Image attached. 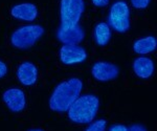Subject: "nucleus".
Returning a JSON list of instances; mask_svg holds the SVG:
<instances>
[{
	"mask_svg": "<svg viewBox=\"0 0 157 131\" xmlns=\"http://www.w3.org/2000/svg\"><path fill=\"white\" fill-rule=\"evenodd\" d=\"M82 88L83 83L78 78H71L60 83L49 99L50 109L56 112L67 111L72 103L80 97Z\"/></svg>",
	"mask_w": 157,
	"mask_h": 131,
	"instance_id": "1",
	"label": "nucleus"
},
{
	"mask_svg": "<svg viewBox=\"0 0 157 131\" xmlns=\"http://www.w3.org/2000/svg\"><path fill=\"white\" fill-rule=\"evenodd\" d=\"M100 101L93 94L78 97L67 110L68 118L77 124H89L97 117Z\"/></svg>",
	"mask_w": 157,
	"mask_h": 131,
	"instance_id": "2",
	"label": "nucleus"
},
{
	"mask_svg": "<svg viewBox=\"0 0 157 131\" xmlns=\"http://www.w3.org/2000/svg\"><path fill=\"white\" fill-rule=\"evenodd\" d=\"M44 35V29L41 25H24L16 29L11 36V43L19 49H27L34 46Z\"/></svg>",
	"mask_w": 157,
	"mask_h": 131,
	"instance_id": "3",
	"label": "nucleus"
},
{
	"mask_svg": "<svg viewBox=\"0 0 157 131\" xmlns=\"http://www.w3.org/2000/svg\"><path fill=\"white\" fill-rule=\"evenodd\" d=\"M84 10V0H61V27L68 29L78 25Z\"/></svg>",
	"mask_w": 157,
	"mask_h": 131,
	"instance_id": "4",
	"label": "nucleus"
},
{
	"mask_svg": "<svg viewBox=\"0 0 157 131\" xmlns=\"http://www.w3.org/2000/svg\"><path fill=\"white\" fill-rule=\"evenodd\" d=\"M108 22L118 33H126L130 29V9L125 1L113 3L109 12Z\"/></svg>",
	"mask_w": 157,
	"mask_h": 131,
	"instance_id": "5",
	"label": "nucleus"
},
{
	"mask_svg": "<svg viewBox=\"0 0 157 131\" xmlns=\"http://www.w3.org/2000/svg\"><path fill=\"white\" fill-rule=\"evenodd\" d=\"M60 60L65 65H73L82 63L87 59V52L78 45L64 44L60 49Z\"/></svg>",
	"mask_w": 157,
	"mask_h": 131,
	"instance_id": "6",
	"label": "nucleus"
},
{
	"mask_svg": "<svg viewBox=\"0 0 157 131\" xmlns=\"http://www.w3.org/2000/svg\"><path fill=\"white\" fill-rule=\"evenodd\" d=\"M91 74L98 81L108 82L117 78L120 74V68L110 62H98L91 68Z\"/></svg>",
	"mask_w": 157,
	"mask_h": 131,
	"instance_id": "7",
	"label": "nucleus"
},
{
	"mask_svg": "<svg viewBox=\"0 0 157 131\" xmlns=\"http://www.w3.org/2000/svg\"><path fill=\"white\" fill-rule=\"evenodd\" d=\"M7 108L13 112H20L25 107V94L19 88H10L2 95Z\"/></svg>",
	"mask_w": 157,
	"mask_h": 131,
	"instance_id": "8",
	"label": "nucleus"
},
{
	"mask_svg": "<svg viewBox=\"0 0 157 131\" xmlns=\"http://www.w3.org/2000/svg\"><path fill=\"white\" fill-rule=\"evenodd\" d=\"M57 37L64 44L70 45H78L83 41L85 37V33L80 25H75L68 29H62L60 27L57 32Z\"/></svg>",
	"mask_w": 157,
	"mask_h": 131,
	"instance_id": "9",
	"label": "nucleus"
},
{
	"mask_svg": "<svg viewBox=\"0 0 157 131\" xmlns=\"http://www.w3.org/2000/svg\"><path fill=\"white\" fill-rule=\"evenodd\" d=\"M17 78L25 86L34 85L38 79V69L32 62H23L17 70Z\"/></svg>",
	"mask_w": 157,
	"mask_h": 131,
	"instance_id": "10",
	"label": "nucleus"
},
{
	"mask_svg": "<svg viewBox=\"0 0 157 131\" xmlns=\"http://www.w3.org/2000/svg\"><path fill=\"white\" fill-rule=\"evenodd\" d=\"M11 15L14 18L23 20V21H34L38 16V9L33 3L17 4L11 10Z\"/></svg>",
	"mask_w": 157,
	"mask_h": 131,
	"instance_id": "11",
	"label": "nucleus"
},
{
	"mask_svg": "<svg viewBox=\"0 0 157 131\" xmlns=\"http://www.w3.org/2000/svg\"><path fill=\"white\" fill-rule=\"evenodd\" d=\"M154 62L150 58L139 57L134 60L133 70L135 75L140 79H149L154 72Z\"/></svg>",
	"mask_w": 157,
	"mask_h": 131,
	"instance_id": "12",
	"label": "nucleus"
},
{
	"mask_svg": "<svg viewBox=\"0 0 157 131\" xmlns=\"http://www.w3.org/2000/svg\"><path fill=\"white\" fill-rule=\"evenodd\" d=\"M156 39L153 36H148L137 40L133 44V50L138 55H147L156 49Z\"/></svg>",
	"mask_w": 157,
	"mask_h": 131,
	"instance_id": "13",
	"label": "nucleus"
},
{
	"mask_svg": "<svg viewBox=\"0 0 157 131\" xmlns=\"http://www.w3.org/2000/svg\"><path fill=\"white\" fill-rule=\"evenodd\" d=\"M94 39L98 45L105 46L109 43L111 39V29L108 23L101 22L94 29Z\"/></svg>",
	"mask_w": 157,
	"mask_h": 131,
	"instance_id": "14",
	"label": "nucleus"
},
{
	"mask_svg": "<svg viewBox=\"0 0 157 131\" xmlns=\"http://www.w3.org/2000/svg\"><path fill=\"white\" fill-rule=\"evenodd\" d=\"M106 126H107V122L105 120H98L94 123H91L85 131H105Z\"/></svg>",
	"mask_w": 157,
	"mask_h": 131,
	"instance_id": "15",
	"label": "nucleus"
},
{
	"mask_svg": "<svg viewBox=\"0 0 157 131\" xmlns=\"http://www.w3.org/2000/svg\"><path fill=\"white\" fill-rule=\"evenodd\" d=\"M151 0H131V4L135 7V9H146L147 6L150 4Z\"/></svg>",
	"mask_w": 157,
	"mask_h": 131,
	"instance_id": "16",
	"label": "nucleus"
},
{
	"mask_svg": "<svg viewBox=\"0 0 157 131\" xmlns=\"http://www.w3.org/2000/svg\"><path fill=\"white\" fill-rule=\"evenodd\" d=\"M92 3L98 7H105L109 4V0H92Z\"/></svg>",
	"mask_w": 157,
	"mask_h": 131,
	"instance_id": "17",
	"label": "nucleus"
},
{
	"mask_svg": "<svg viewBox=\"0 0 157 131\" xmlns=\"http://www.w3.org/2000/svg\"><path fill=\"white\" fill-rule=\"evenodd\" d=\"M109 131H128V128L126 127L125 125H120V124H116L113 125L110 127Z\"/></svg>",
	"mask_w": 157,
	"mask_h": 131,
	"instance_id": "18",
	"label": "nucleus"
},
{
	"mask_svg": "<svg viewBox=\"0 0 157 131\" xmlns=\"http://www.w3.org/2000/svg\"><path fill=\"white\" fill-rule=\"evenodd\" d=\"M128 131H148V130H147V128L144 127L143 125L135 124V125L131 126V127L128 129Z\"/></svg>",
	"mask_w": 157,
	"mask_h": 131,
	"instance_id": "19",
	"label": "nucleus"
},
{
	"mask_svg": "<svg viewBox=\"0 0 157 131\" xmlns=\"http://www.w3.org/2000/svg\"><path fill=\"white\" fill-rule=\"evenodd\" d=\"M7 72V66L6 65V63L0 61V78H3Z\"/></svg>",
	"mask_w": 157,
	"mask_h": 131,
	"instance_id": "20",
	"label": "nucleus"
},
{
	"mask_svg": "<svg viewBox=\"0 0 157 131\" xmlns=\"http://www.w3.org/2000/svg\"><path fill=\"white\" fill-rule=\"evenodd\" d=\"M29 131H43L41 129H32V130H29Z\"/></svg>",
	"mask_w": 157,
	"mask_h": 131,
	"instance_id": "21",
	"label": "nucleus"
}]
</instances>
